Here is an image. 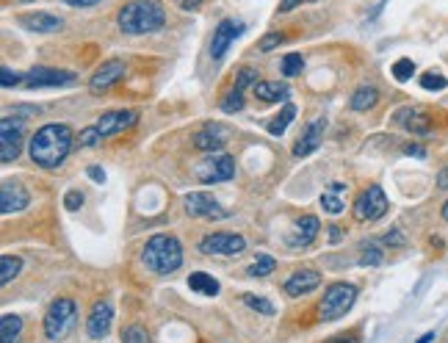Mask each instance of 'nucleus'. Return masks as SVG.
<instances>
[{"label": "nucleus", "mask_w": 448, "mask_h": 343, "mask_svg": "<svg viewBox=\"0 0 448 343\" xmlns=\"http://www.w3.org/2000/svg\"><path fill=\"white\" fill-rule=\"evenodd\" d=\"M75 144V133L66 127V125H45L34 133V139L28 144V153H31V161L42 169H55L66 161L69 150Z\"/></svg>", "instance_id": "1"}, {"label": "nucleus", "mask_w": 448, "mask_h": 343, "mask_svg": "<svg viewBox=\"0 0 448 343\" xmlns=\"http://www.w3.org/2000/svg\"><path fill=\"white\" fill-rule=\"evenodd\" d=\"M116 23H119L122 34L141 36V34L161 31L166 23V14H164V6L158 0H130V3H125L119 9Z\"/></svg>", "instance_id": "2"}, {"label": "nucleus", "mask_w": 448, "mask_h": 343, "mask_svg": "<svg viewBox=\"0 0 448 343\" xmlns=\"http://www.w3.org/2000/svg\"><path fill=\"white\" fill-rule=\"evenodd\" d=\"M141 260L153 274H175L183 266V246L175 236L158 233L144 244Z\"/></svg>", "instance_id": "3"}, {"label": "nucleus", "mask_w": 448, "mask_h": 343, "mask_svg": "<svg viewBox=\"0 0 448 343\" xmlns=\"http://www.w3.org/2000/svg\"><path fill=\"white\" fill-rule=\"evenodd\" d=\"M75 324H78V305H75L69 296H61L47 307L42 329H45V338L50 343H58L75 329Z\"/></svg>", "instance_id": "4"}, {"label": "nucleus", "mask_w": 448, "mask_h": 343, "mask_svg": "<svg viewBox=\"0 0 448 343\" xmlns=\"http://www.w3.org/2000/svg\"><path fill=\"white\" fill-rule=\"evenodd\" d=\"M357 299V285L351 283H335L324 291V299L319 302V318L321 321H338L340 316H346L351 310Z\"/></svg>", "instance_id": "5"}, {"label": "nucleus", "mask_w": 448, "mask_h": 343, "mask_svg": "<svg viewBox=\"0 0 448 343\" xmlns=\"http://www.w3.org/2000/svg\"><path fill=\"white\" fill-rule=\"evenodd\" d=\"M354 219L357 222H377L388 214V196L379 186H368L357 199H354Z\"/></svg>", "instance_id": "6"}, {"label": "nucleus", "mask_w": 448, "mask_h": 343, "mask_svg": "<svg viewBox=\"0 0 448 343\" xmlns=\"http://www.w3.org/2000/svg\"><path fill=\"white\" fill-rule=\"evenodd\" d=\"M23 136H25L23 119L3 116V122H0V161H3V164H12L20 155Z\"/></svg>", "instance_id": "7"}, {"label": "nucleus", "mask_w": 448, "mask_h": 343, "mask_svg": "<svg viewBox=\"0 0 448 343\" xmlns=\"http://www.w3.org/2000/svg\"><path fill=\"white\" fill-rule=\"evenodd\" d=\"M202 255H241L247 249V238L236 233H210L197 246Z\"/></svg>", "instance_id": "8"}, {"label": "nucleus", "mask_w": 448, "mask_h": 343, "mask_svg": "<svg viewBox=\"0 0 448 343\" xmlns=\"http://www.w3.org/2000/svg\"><path fill=\"white\" fill-rule=\"evenodd\" d=\"M183 205H186V214L194 216V219H224V216H227V211H224L221 205L216 202V196H210L205 191L186 194Z\"/></svg>", "instance_id": "9"}, {"label": "nucleus", "mask_w": 448, "mask_h": 343, "mask_svg": "<svg viewBox=\"0 0 448 343\" xmlns=\"http://www.w3.org/2000/svg\"><path fill=\"white\" fill-rule=\"evenodd\" d=\"M233 175H236V161H233V155H224V153L208 155L205 164L199 166V180H202L205 186H210V183H224V180H230Z\"/></svg>", "instance_id": "10"}, {"label": "nucleus", "mask_w": 448, "mask_h": 343, "mask_svg": "<svg viewBox=\"0 0 448 343\" xmlns=\"http://www.w3.org/2000/svg\"><path fill=\"white\" fill-rule=\"evenodd\" d=\"M31 205V194L23 183H12V180H3V188H0V211L6 216L12 214H20Z\"/></svg>", "instance_id": "11"}, {"label": "nucleus", "mask_w": 448, "mask_h": 343, "mask_svg": "<svg viewBox=\"0 0 448 343\" xmlns=\"http://www.w3.org/2000/svg\"><path fill=\"white\" fill-rule=\"evenodd\" d=\"M136 122H138V111H133V108L105 111V114L97 119V130L103 133V139H108V136L125 133V130H127V127H133Z\"/></svg>", "instance_id": "12"}, {"label": "nucleus", "mask_w": 448, "mask_h": 343, "mask_svg": "<svg viewBox=\"0 0 448 343\" xmlns=\"http://www.w3.org/2000/svg\"><path fill=\"white\" fill-rule=\"evenodd\" d=\"M28 89H47V86H66L75 84V73H64V70H53V66H34L25 75Z\"/></svg>", "instance_id": "13"}, {"label": "nucleus", "mask_w": 448, "mask_h": 343, "mask_svg": "<svg viewBox=\"0 0 448 343\" xmlns=\"http://www.w3.org/2000/svg\"><path fill=\"white\" fill-rule=\"evenodd\" d=\"M247 31L244 23H236V20H221L213 31V42H210V55L213 58H221L224 53H227V47Z\"/></svg>", "instance_id": "14"}, {"label": "nucleus", "mask_w": 448, "mask_h": 343, "mask_svg": "<svg viewBox=\"0 0 448 343\" xmlns=\"http://www.w3.org/2000/svg\"><path fill=\"white\" fill-rule=\"evenodd\" d=\"M125 78V61H119V58H111V61H105L100 70L92 75V81H89V89L92 92H105V89H111L114 84H119Z\"/></svg>", "instance_id": "15"}, {"label": "nucleus", "mask_w": 448, "mask_h": 343, "mask_svg": "<svg viewBox=\"0 0 448 343\" xmlns=\"http://www.w3.org/2000/svg\"><path fill=\"white\" fill-rule=\"evenodd\" d=\"M321 285V274L319 271H313V268H302V271H293L290 277L285 280V294L290 296V299H296V296H302V294H310V291H316Z\"/></svg>", "instance_id": "16"}, {"label": "nucleus", "mask_w": 448, "mask_h": 343, "mask_svg": "<svg viewBox=\"0 0 448 343\" xmlns=\"http://www.w3.org/2000/svg\"><path fill=\"white\" fill-rule=\"evenodd\" d=\"M227 144V127L224 125H205L199 133H194V147L199 153H219Z\"/></svg>", "instance_id": "17"}, {"label": "nucleus", "mask_w": 448, "mask_h": 343, "mask_svg": "<svg viewBox=\"0 0 448 343\" xmlns=\"http://www.w3.org/2000/svg\"><path fill=\"white\" fill-rule=\"evenodd\" d=\"M324 130H327V119H313V122L305 127L302 139L293 144V155H296V158H305V155L316 153L319 144H321V139H324Z\"/></svg>", "instance_id": "18"}, {"label": "nucleus", "mask_w": 448, "mask_h": 343, "mask_svg": "<svg viewBox=\"0 0 448 343\" xmlns=\"http://www.w3.org/2000/svg\"><path fill=\"white\" fill-rule=\"evenodd\" d=\"M111 324H114V307H111L108 302H97V305L92 307V313H89L86 332H89V338L100 340V338H105V335H108Z\"/></svg>", "instance_id": "19"}, {"label": "nucleus", "mask_w": 448, "mask_h": 343, "mask_svg": "<svg viewBox=\"0 0 448 343\" xmlns=\"http://www.w3.org/2000/svg\"><path fill=\"white\" fill-rule=\"evenodd\" d=\"M319 230H321V222L316 216H302V219L293 222V233H290L288 244L290 246H310L316 241Z\"/></svg>", "instance_id": "20"}, {"label": "nucleus", "mask_w": 448, "mask_h": 343, "mask_svg": "<svg viewBox=\"0 0 448 343\" xmlns=\"http://www.w3.org/2000/svg\"><path fill=\"white\" fill-rule=\"evenodd\" d=\"M396 122L404 125L412 136H429L432 133V119L421 108H401V114L396 116Z\"/></svg>", "instance_id": "21"}, {"label": "nucleus", "mask_w": 448, "mask_h": 343, "mask_svg": "<svg viewBox=\"0 0 448 343\" xmlns=\"http://www.w3.org/2000/svg\"><path fill=\"white\" fill-rule=\"evenodd\" d=\"M20 23L25 28H31V31H39V34H55V31H61V17L47 14V12L25 14V17H20Z\"/></svg>", "instance_id": "22"}, {"label": "nucleus", "mask_w": 448, "mask_h": 343, "mask_svg": "<svg viewBox=\"0 0 448 343\" xmlns=\"http://www.w3.org/2000/svg\"><path fill=\"white\" fill-rule=\"evenodd\" d=\"M255 97L260 103H285L290 97V89L285 84H277V81H260L255 86Z\"/></svg>", "instance_id": "23"}, {"label": "nucleus", "mask_w": 448, "mask_h": 343, "mask_svg": "<svg viewBox=\"0 0 448 343\" xmlns=\"http://www.w3.org/2000/svg\"><path fill=\"white\" fill-rule=\"evenodd\" d=\"M377 103H379V92L373 89V86H360V89H354V94H351V100H349L351 111H371Z\"/></svg>", "instance_id": "24"}, {"label": "nucleus", "mask_w": 448, "mask_h": 343, "mask_svg": "<svg viewBox=\"0 0 448 343\" xmlns=\"http://www.w3.org/2000/svg\"><path fill=\"white\" fill-rule=\"evenodd\" d=\"M23 332V318L14 316V313H6L3 318H0V343H17Z\"/></svg>", "instance_id": "25"}, {"label": "nucleus", "mask_w": 448, "mask_h": 343, "mask_svg": "<svg viewBox=\"0 0 448 343\" xmlns=\"http://www.w3.org/2000/svg\"><path fill=\"white\" fill-rule=\"evenodd\" d=\"M188 288L197 291V294H205V296H216L219 294V280H213L205 271H194L188 277Z\"/></svg>", "instance_id": "26"}, {"label": "nucleus", "mask_w": 448, "mask_h": 343, "mask_svg": "<svg viewBox=\"0 0 448 343\" xmlns=\"http://www.w3.org/2000/svg\"><path fill=\"white\" fill-rule=\"evenodd\" d=\"M293 116H296V105L285 103V105H282V111H279V114H277V116H274V119L266 125V130H269L271 136H282V133L288 130V125L293 122Z\"/></svg>", "instance_id": "27"}, {"label": "nucleus", "mask_w": 448, "mask_h": 343, "mask_svg": "<svg viewBox=\"0 0 448 343\" xmlns=\"http://www.w3.org/2000/svg\"><path fill=\"white\" fill-rule=\"evenodd\" d=\"M20 271H23V260L20 257H12V255L0 257V283H3V285H9Z\"/></svg>", "instance_id": "28"}, {"label": "nucleus", "mask_w": 448, "mask_h": 343, "mask_svg": "<svg viewBox=\"0 0 448 343\" xmlns=\"http://www.w3.org/2000/svg\"><path fill=\"white\" fill-rule=\"evenodd\" d=\"M221 111H224V114H238V111H244V92H241L238 86H233L227 94L221 97Z\"/></svg>", "instance_id": "29"}, {"label": "nucleus", "mask_w": 448, "mask_h": 343, "mask_svg": "<svg viewBox=\"0 0 448 343\" xmlns=\"http://www.w3.org/2000/svg\"><path fill=\"white\" fill-rule=\"evenodd\" d=\"M274 266H277V260L271 255H258L255 263L249 266V277H269L274 271Z\"/></svg>", "instance_id": "30"}, {"label": "nucleus", "mask_w": 448, "mask_h": 343, "mask_svg": "<svg viewBox=\"0 0 448 343\" xmlns=\"http://www.w3.org/2000/svg\"><path fill=\"white\" fill-rule=\"evenodd\" d=\"M282 75L285 78H296L299 73H302V66H305V58H302V53H288L285 58H282Z\"/></svg>", "instance_id": "31"}, {"label": "nucleus", "mask_w": 448, "mask_h": 343, "mask_svg": "<svg viewBox=\"0 0 448 343\" xmlns=\"http://www.w3.org/2000/svg\"><path fill=\"white\" fill-rule=\"evenodd\" d=\"M390 73H393V78H396L399 84H407V81L415 75V64H412L410 58H399V61L390 66Z\"/></svg>", "instance_id": "32"}, {"label": "nucleus", "mask_w": 448, "mask_h": 343, "mask_svg": "<svg viewBox=\"0 0 448 343\" xmlns=\"http://www.w3.org/2000/svg\"><path fill=\"white\" fill-rule=\"evenodd\" d=\"M382 260H385V255H382V249H379L377 244H365V246H362V252H360V266H382Z\"/></svg>", "instance_id": "33"}, {"label": "nucleus", "mask_w": 448, "mask_h": 343, "mask_svg": "<svg viewBox=\"0 0 448 343\" xmlns=\"http://www.w3.org/2000/svg\"><path fill=\"white\" fill-rule=\"evenodd\" d=\"M122 343H153V338L147 335V329H144V327L130 324V327H125V329H122Z\"/></svg>", "instance_id": "34"}, {"label": "nucleus", "mask_w": 448, "mask_h": 343, "mask_svg": "<svg viewBox=\"0 0 448 343\" xmlns=\"http://www.w3.org/2000/svg\"><path fill=\"white\" fill-rule=\"evenodd\" d=\"M260 84V75H258V70H255V66H241V70H238V78H236V86L244 92V89H255Z\"/></svg>", "instance_id": "35"}, {"label": "nucleus", "mask_w": 448, "mask_h": 343, "mask_svg": "<svg viewBox=\"0 0 448 343\" xmlns=\"http://www.w3.org/2000/svg\"><path fill=\"white\" fill-rule=\"evenodd\" d=\"M241 299H244L247 307H252V310H258V313H263V316H274V305H271L269 299L255 296V294H244Z\"/></svg>", "instance_id": "36"}, {"label": "nucleus", "mask_w": 448, "mask_h": 343, "mask_svg": "<svg viewBox=\"0 0 448 343\" xmlns=\"http://www.w3.org/2000/svg\"><path fill=\"white\" fill-rule=\"evenodd\" d=\"M445 86H448V81L440 73H423L421 75V89H426V92H443Z\"/></svg>", "instance_id": "37"}, {"label": "nucleus", "mask_w": 448, "mask_h": 343, "mask_svg": "<svg viewBox=\"0 0 448 343\" xmlns=\"http://www.w3.org/2000/svg\"><path fill=\"white\" fill-rule=\"evenodd\" d=\"M103 142V133L97 130V125L95 127H84L81 133H78V147H95V144H100Z\"/></svg>", "instance_id": "38"}, {"label": "nucleus", "mask_w": 448, "mask_h": 343, "mask_svg": "<svg viewBox=\"0 0 448 343\" xmlns=\"http://www.w3.org/2000/svg\"><path fill=\"white\" fill-rule=\"evenodd\" d=\"M321 208H324L327 214H332V216H335V214H340V211L346 208V202H343L338 194H329V191H324V194H321Z\"/></svg>", "instance_id": "39"}, {"label": "nucleus", "mask_w": 448, "mask_h": 343, "mask_svg": "<svg viewBox=\"0 0 448 343\" xmlns=\"http://www.w3.org/2000/svg\"><path fill=\"white\" fill-rule=\"evenodd\" d=\"M23 81H25V75L12 73L9 66H0V86H3V89H14V86L23 84Z\"/></svg>", "instance_id": "40"}, {"label": "nucleus", "mask_w": 448, "mask_h": 343, "mask_svg": "<svg viewBox=\"0 0 448 343\" xmlns=\"http://www.w3.org/2000/svg\"><path fill=\"white\" fill-rule=\"evenodd\" d=\"M282 42H285V34H266V36L260 39V50L269 53V50H274V47L282 45Z\"/></svg>", "instance_id": "41"}, {"label": "nucleus", "mask_w": 448, "mask_h": 343, "mask_svg": "<svg viewBox=\"0 0 448 343\" xmlns=\"http://www.w3.org/2000/svg\"><path fill=\"white\" fill-rule=\"evenodd\" d=\"M81 205H84V194H81V191H69V194L64 196V208H66V211H78Z\"/></svg>", "instance_id": "42"}, {"label": "nucleus", "mask_w": 448, "mask_h": 343, "mask_svg": "<svg viewBox=\"0 0 448 343\" xmlns=\"http://www.w3.org/2000/svg\"><path fill=\"white\" fill-rule=\"evenodd\" d=\"M302 3H316V0H282L279 3V12L285 14V12H293L296 6H302Z\"/></svg>", "instance_id": "43"}, {"label": "nucleus", "mask_w": 448, "mask_h": 343, "mask_svg": "<svg viewBox=\"0 0 448 343\" xmlns=\"http://www.w3.org/2000/svg\"><path fill=\"white\" fill-rule=\"evenodd\" d=\"M385 244H388V246H401V244H404V236H401L399 230H390V233L385 236Z\"/></svg>", "instance_id": "44"}, {"label": "nucleus", "mask_w": 448, "mask_h": 343, "mask_svg": "<svg viewBox=\"0 0 448 343\" xmlns=\"http://www.w3.org/2000/svg\"><path fill=\"white\" fill-rule=\"evenodd\" d=\"M86 175H89V177H92L95 183H103V180H105V172H103L100 166H95V164H92V166L86 169Z\"/></svg>", "instance_id": "45"}, {"label": "nucleus", "mask_w": 448, "mask_h": 343, "mask_svg": "<svg viewBox=\"0 0 448 343\" xmlns=\"http://www.w3.org/2000/svg\"><path fill=\"white\" fill-rule=\"evenodd\" d=\"M327 343H360V338L349 332V335H335V338H329Z\"/></svg>", "instance_id": "46"}, {"label": "nucleus", "mask_w": 448, "mask_h": 343, "mask_svg": "<svg viewBox=\"0 0 448 343\" xmlns=\"http://www.w3.org/2000/svg\"><path fill=\"white\" fill-rule=\"evenodd\" d=\"M177 6L186 9V12H191V9H199L202 6V0H177Z\"/></svg>", "instance_id": "47"}, {"label": "nucleus", "mask_w": 448, "mask_h": 343, "mask_svg": "<svg viewBox=\"0 0 448 343\" xmlns=\"http://www.w3.org/2000/svg\"><path fill=\"white\" fill-rule=\"evenodd\" d=\"M404 153H407V155H415V158H423V155H426V150H423V147H418V144H407V147H404Z\"/></svg>", "instance_id": "48"}, {"label": "nucleus", "mask_w": 448, "mask_h": 343, "mask_svg": "<svg viewBox=\"0 0 448 343\" xmlns=\"http://www.w3.org/2000/svg\"><path fill=\"white\" fill-rule=\"evenodd\" d=\"M437 188H448V166L440 169V175H437Z\"/></svg>", "instance_id": "49"}, {"label": "nucleus", "mask_w": 448, "mask_h": 343, "mask_svg": "<svg viewBox=\"0 0 448 343\" xmlns=\"http://www.w3.org/2000/svg\"><path fill=\"white\" fill-rule=\"evenodd\" d=\"M66 6H95V3H100V0H64Z\"/></svg>", "instance_id": "50"}, {"label": "nucleus", "mask_w": 448, "mask_h": 343, "mask_svg": "<svg viewBox=\"0 0 448 343\" xmlns=\"http://www.w3.org/2000/svg\"><path fill=\"white\" fill-rule=\"evenodd\" d=\"M329 241H332V244L340 241V230H338V227H329Z\"/></svg>", "instance_id": "51"}, {"label": "nucleus", "mask_w": 448, "mask_h": 343, "mask_svg": "<svg viewBox=\"0 0 448 343\" xmlns=\"http://www.w3.org/2000/svg\"><path fill=\"white\" fill-rule=\"evenodd\" d=\"M432 340H434V332H426V335H423V338H418L415 343H432Z\"/></svg>", "instance_id": "52"}, {"label": "nucleus", "mask_w": 448, "mask_h": 343, "mask_svg": "<svg viewBox=\"0 0 448 343\" xmlns=\"http://www.w3.org/2000/svg\"><path fill=\"white\" fill-rule=\"evenodd\" d=\"M440 214H443V219L448 222V199H445V205H443V211H440Z\"/></svg>", "instance_id": "53"}, {"label": "nucleus", "mask_w": 448, "mask_h": 343, "mask_svg": "<svg viewBox=\"0 0 448 343\" xmlns=\"http://www.w3.org/2000/svg\"><path fill=\"white\" fill-rule=\"evenodd\" d=\"M23 3H31V0H23Z\"/></svg>", "instance_id": "54"}]
</instances>
